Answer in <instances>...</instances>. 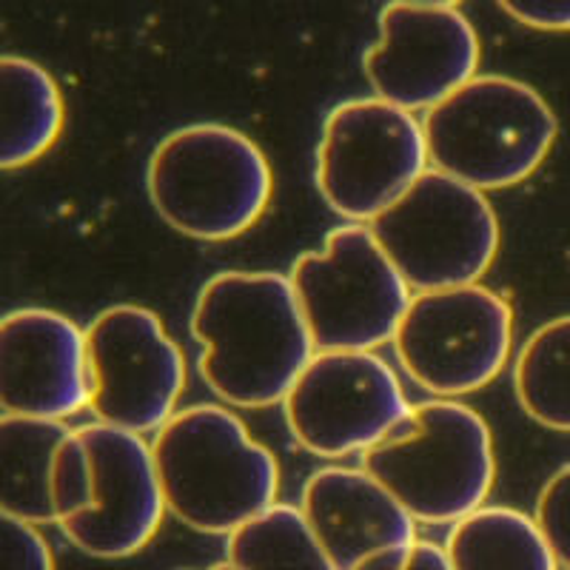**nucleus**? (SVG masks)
<instances>
[{
	"label": "nucleus",
	"mask_w": 570,
	"mask_h": 570,
	"mask_svg": "<svg viewBox=\"0 0 570 570\" xmlns=\"http://www.w3.org/2000/svg\"><path fill=\"white\" fill-rule=\"evenodd\" d=\"M191 334L203 380L234 409L285 402L317 356L292 277L274 272L214 274L197 294Z\"/></svg>",
	"instance_id": "f257e3e1"
},
{
	"label": "nucleus",
	"mask_w": 570,
	"mask_h": 570,
	"mask_svg": "<svg viewBox=\"0 0 570 570\" xmlns=\"http://www.w3.org/2000/svg\"><path fill=\"white\" fill-rule=\"evenodd\" d=\"M163 497L183 525L232 537L277 505L279 465L223 405H191L151 440Z\"/></svg>",
	"instance_id": "f03ea898"
},
{
	"label": "nucleus",
	"mask_w": 570,
	"mask_h": 570,
	"mask_svg": "<svg viewBox=\"0 0 570 570\" xmlns=\"http://www.w3.org/2000/svg\"><path fill=\"white\" fill-rule=\"evenodd\" d=\"M151 206L191 240L223 243L246 234L272 203L266 151L223 124H191L157 142L146 169Z\"/></svg>",
	"instance_id": "7ed1b4c3"
},
{
	"label": "nucleus",
	"mask_w": 570,
	"mask_h": 570,
	"mask_svg": "<svg viewBox=\"0 0 570 570\" xmlns=\"http://www.w3.org/2000/svg\"><path fill=\"white\" fill-rule=\"evenodd\" d=\"M428 160L480 191L519 186L551 155L559 120L533 86L476 75L422 117Z\"/></svg>",
	"instance_id": "20e7f679"
},
{
	"label": "nucleus",
	"mask_w": 570,
	"mask_h": 570,
	"mask_svg": "<svg viewBox=\"0 0 570 570\" xmlns=\"http://www.w3.org/2000/svg\"><path fill=\"white\" fill-rule=\"evenodd\" d=\"M365 471L425 525H456L485 505L497 480L493 434L480 411L428 400L396 434L363 454Z\"/></svg>",
	"instance_id": "39448f33"
},
{
	"label": "nucleus",
	"mask_w": 570,
	"mask_h": 570,
	"mask_svg": "<svg viewBox=\"0 0 570 570\" xmlns=\"http://www.w3.org/2000/svg\"><path fill=\"white\" fill-rule=\"evenodd\" d=\"M368 228L416 294L476 285L499 252V220L485 191L436 169Z\"/></svg>",
	"instance_id": "423d86ee"
},
{
	"label": "nucleus",
	"mask_w": 570,
	"mask_h": 570,
	"mask_svg": "<svg viewBox=\"0 0 570 570\" xmlns=\"http://www.w3.org/2000/svg\"><path fill=\"white\" fill-rule=\"evenodd\" d=\"M288 277L317 351H374L394 343L414 299L363 223L331 228L323 252L303 254Z\"/></svg>",
	"instance_id": "0eeeda50"
},
{
	"label": "nucleus",
	"mask_w": 570,
	"mask_h": 570,
	"mask_svg": "<svg viewBox=\"0 0 570 570\" xmlns=\"http://www.w3.org/2000/svg\"><path fill=\"white\" fill-rule=\"evenodd\" d=\"M428 142L414 111L383 98L334 106L317 146V188L331 212L368 226L428 171Z\"/></svg>",
	"instance_id": "6e6552de"
},
{
	"label": "nucleus",
	"mask_w": 570,
	"mask_h": 570,
	"mask_svg": "<svg viewBox=\"0 0 570 570\" xmlns=\"http://www.w3.org/2000/svg\"><path fill=\"white\" fill-rule=\"evenodd\" d=\"M511 348V303L480 283L414 294L394 337L405 374L436 400L491 385Z\"/></svg>",
	"instance_id": "1a4fd4ad"
},
{
	"label": "nucleus",
	"mask_w": 570,
	"mask_h": 570,
	"mask_svg": "<svg viewBox=\"0 0 570 570\" xmlns=\"http://www.w3.org/2000/svg\"><path fill=\"white\" fill-rule=\"evenodd\" d=\"M283 411L294 440L323 460L368 454L414 416L396 371L374 351H317Z\"/></svg>",
	"instance_id": "9d476101"
},
{
	"label": "nucleus",
	"mask_w": 570,
	"mask_h": 570,
	"mask_svg": "<svg viewBox=\"0 0 570 570\" xmlns=\"http://www.w3.org/2000/svg\"><path fill=\"white\" fill-rule=\"evenodd\" d=\"M91 402L98 422L131 434H157L177 414L186 356L155 312L111 305L86 328Z\"/></svg>",
	"instance_id": "9b49d317"
},
{
	"label": "nucleus",
	"mask_w": 570,
	"mask_h": 570,
	"mask_svg": "<svg viewBox=\"0 0 570 570\" xmlns=\"http://www.w3.org/2000/svg\"><path fill=\"white\" fill-rule=\"evenodd\" d=\"M376 27L380 38L363 58L374 98L405 111H428L476 78L480 35L456 7L391 0Z\"/></svg>",
	"instance_id": "f8f14e48"
},
{
	"label": "nucleus",
	"mask_w": 570,
	"mask_h": 570,
	"mask_svg": "<svg viewBox=\"0 0 570 570\" xmlns=\"http://www.w3.org/2000/svg\"><path fill=\"white\" fill-rule=\"evenodd\" d=\"M80 434L91 456V493L83 511L66 519L60 531L95 559L135 557L155 539L169 511L151 445L104 422L83 425Z\"/></svg>",
	"instance_id": "ddd939ff"
},
{
	"label": "nucleus",
	"mask_w": 570,
	"mask_h": 570,
	"mask_svg": "<svg viewBox=\"0 0 570 570\" xmlns=\"http://www.w3.org/2000/svg\"><path fill=\"white\" fill-rule=\"evenodd\" d=\"M91 371L86 331L52 308H14L0 323L3 414L58 420L89 409Z\"/></svg>",
	"instance_id": "4468645a"
},
{
	"label": "nucleus",
	"mask_w": 570,
	"mask_h": 570,
	"mask_svg": "<svg viewBox=\"0 0 570 570\" xmlns=\"http://www.w3.org/2000/svg\"><path fill=\"white\" fill-rule=\"evenodd\" d=\"M305 519L340 570L416 542V519L365 468L328 465L303 488Z\"/></svg>",
	"instance_id": "2eb2a0df"
},
{
	"label": "nucleus",
	"mask_w": 570,
	"mask_h": 570,
	"mask_svg": "<svg viewBox=\"0 0 570 570\" xmlns=\"http://www.w3.org/2000/svg\"><path fill=\"white\" fill-rule=\"evenodd\" d=\"M71 431L66 422L0 416V505L32 525H58V476Z\"/></svg>",
	"instance_id": "dca6fc26"
},
{
	"label": "nucleus",
	"mask_w": 570,
	"mask_h": 570,
	"mask_svg": "<svg viewBox=\"0 0 570 570\" xmlns=\"http://www.w3.org/2000/svg\"><path fill=\"white\" fill-rule=\"evenodd\" d=\"M3 86V169H23L58 142L63 131V95L49 71L29 58L7 55L0 63Z\"/></svg>",
	"instance_id": "f3484780"
},
{
	"label": "nucleus",
	"mask_w": 570,
	"mask_h": 570,
	"mask_svg": "<svg viewBox=\"0 0 570 570\" xmlns=\"http://www.w3.org/2000/svg\"><path fill=\"white\" fill-rule=\"evenodd\" d=\"M454 570H559L537 519L517 508L482 505L448 533Z\"/></svg>",
	"instance_id": "a211bd4d"
},
{
	"label": "nucleus",
	"mask_w": 570,
	"mask_h": 570,
	"mask_svg": "<svg viewBox=\"0 0 570 570\" xmlns=\"http://www.w3.org/2000/svg\"><path fill=\"white\" fill-rule=\"evenodd\" d=\"M513 389L531 420L570 431V314L539 325L513 363Z\"/></svg>",
	"instance_id": "6ab92c4d"
},
{
	"label": "nucleus",
	"mask_w": 570,
	"mask_h": 570,
	"mask_svg": "<svg viewBox=\"0 0 570 570\" xmlns=\"http://www.w3.org/2000/svg\"><path fill=\"white\" fill-rule=\"evenodd\" d=\"M228 562L240 570H340L303 508L277 502L228 537Z\"/></svg>",
	"instance_id": "aec40b11"
},
{
	"label": "nucleus",
	"mask_w": 570,
	"mask_h": 570,
	"mask_svg": "<svg viewBox=\"0 0 570 570\" xmlns=\"http://www.w3.org/2000/svg\"><path fill=\"white\" fill-rule=\"evenodd\" d=\"M533 519L551 544L559 568L570 570V462L542 485Z\"/></svg>",
	"instance_id": "412c9836"
},
{
	"label": "nucleus",
	"mask_w": 570,
	"mask_h": 570,
	"mask_svg": "<svg viewBox=\"0 0 570 570\" xmlns=\"http://www.w3.org/2000/svg\"><path fill=\"white\" fill-rule=\"evenodd\" d=\"M0 548H3V570H55L52 548L32 522L3 513Z\"/></svg>",
	"instance_id": "4be33fe9"
},
{
	"label": "nucleus",
	"mask_w": 570,
	"mask_h": 570,
	"mask_svg": "<svg viewBox=\"0 0 570 570\" xmlns=\"http://www.w3.org/2000/svg\"><path fill=\"white\" fill-rule=\"evenodd\" d=\"M354 570H454L451 559H448L445 548L434 542H420L416 539L409 548H394V551H383L376 557L365 559L360 568Z\"/></svg>",
	"instance_id": "5701e85b"
},
{
	"label": "nucleus",
	"mask_w": 570,
	"mask_h": 570,
	"mask_svg": "<svg viewBox=\"0 0 570 570\" xmlns=\"http://www.w3.org/2000/svg\"><path fill=\"white\" fill-rule=\"evenodd\" d=\"M513 20L539 32H570V0H497Z\"/></svg>",
	"instance_id": "b1692460"
},
{
	"label": "nucleus",
	"mask_w": 570,
	"mask_h": 570,
	"mask_svg": "<svg viewBox=\"0 0 570 570\" xmlns=\"http://www.w3.org/2000/svg\"><path fill=\"white\" fill-rule=\"evenodd\" d=\"M400 3H416V7H456L460 0H400Z\"/></svg>",
	"instance_id": "393cba45"
},
{
	"label": "nucleus",
	"mask_w": 570,
	"mask_h": 570,
	"mask_svg": "<svg viewBox=\"0 0 570 570\" xmlns=\"http://www.w3.org/2000/svg\"><path fill=\"white\" fill-rule=\"evenodd\" d=\"M208 570H240V568H237V564H234V562H228V559H226V562L214 564V568H208Z\"/></svg>",
	"instance_id": "a878e982"
}]
</instances>
